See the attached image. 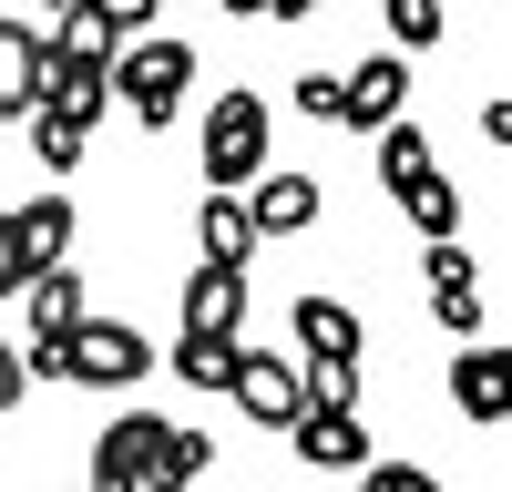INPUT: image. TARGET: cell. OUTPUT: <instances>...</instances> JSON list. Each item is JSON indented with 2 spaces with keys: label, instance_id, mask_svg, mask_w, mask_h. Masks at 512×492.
<instances>
[{
  "label": "cell",
  "instance_id": "cell-25",
  "mask_svg": "<svg viewBox=\"0 0 512 492\" xmlns=\"http://www.w3.org/2000/svg\"><path fill=\"white\" fill-rule=\"evenodd\" d=\"M21 390H31V380H21V349H11V339H0V410H11Z\"/></svg>",
  "mask_w": 512,
  "mask_h": 492
},
{
  "label": "cell",
  "instance_id": "cell-17",
  "mask_svg": "<svg viewBox=\"0 0 512 492\" xmlns=\"http://www.w3.org/2000/svg\"><path fill=\"white\" fill-rule=\"evenodd\" d=\"M236 349L246 339H195V328H185V339H175V380L185 390H226L236 380Z\"/></svg>",
  "mask_w": 512,
  "mask_h": 492
},
{
  "label": "cell",
  "instance_id": "cell-15",
  "mask_svg": "<svg viewBox=\"0 0 512 492\" xmlns=\"http://www.w3.org/2000/svg\"><path fill=\"white\" fill-rule=\"evenodd\" d=\"M420 175H441V154H431V134H420L410 113H400V123H379V185H390V195H410Z\"/></svg>",
  "mask_w": 512,
  "mask_h": 492
},
{
  "label": "cell",
  "instance_id": "cell-24",
  "mask_svg": "<svg viewBox=\"0 0 512 492\" xmlns=\"http://www.w3.org/2000/svg\"><path fill=\"white\" fill-rule=\"evenodd\" d=\"M93 11H103V31H113V41H134V31L154 21V0H93Z\"/></svg>",
  "mask_w": 512,
  "mask_h": 492
},
{
  "label": "cell",
  "instance_id": "cell-20",
  "mask_svg": "<svg viewBox=\"0 0 512 492\" xmlns=\"http://www.w3.org/2000/svg\"><path fill=\"white\" fill-rule=\"evenodd\" d=\"M390 11V52H420V41H441V0H379Z\"/></svg>",
  "mask_w": 512,
  "mask_h": 492
},
{
  "label": "cell",
  "instance_id": "cell-14",
  "mask_svg": "<svg viewBox=\"0 0 512 492\" xmlns=\"http://www.w3.org/2000/svg\"><path fill=\"white\" fill-rule=\"evenodd\" d=\"M195 246H205L195 267H246V257H256V226H246V205H236V195H205V205H195Z\"/></svg>",
  "mask_w": 512,
  "mask_h": 492
},
{
  "label": "cell",
  "instance_id": "cell-5",
  "mask_svg": "<svg viewBox=\"0 0 512 492\" xmlns=\"http://www.w3.org/2000/svg\"><path fill=\"white\" fill-rule=\"evenodd\" d=\"M93 318V298H82V277L72 267H41L21 287V328H31V359H21V380H62V339Z\"/></svg>",
  "mask_w": 512,
  "mask_h": 492
},
{
  "label": "cell",
  "instance_id": "cell-26",
  "mask_svg": "<svg viewBox=\"0 0 512 492\" xmlns=\"http://www.w3.org/2000/svg\"><path fill=\"white\" fill-rule=\"evenodd\" d=\"M318 0H256V21H308Z\"/></svg>",
  "mask_w": 512,
  "mask_h": 492
},
{
  "label": "cell",
  "instance_id": "cell-19",
  "mask_svg": "<svg viewBox=\"0 0 512 492\" xmlns=\"http://www.w3.org/2000/svg\"><path fill=\"white\" fill-rule=\"evenodd\" d=\"M21 123H31V154L52 164V175H72V164H82V123H62V113H21Z\"/></svg>",
  "mask_w": 512,
  "mask_h": 492
},
{
  "label": "cell",
  "instance_id": "cell-13",
  "mask_svg": "<svg viewBox=\"0 0 512 492\" xmlns=\"http://www.w3.org/2000/svg\"><path fill=\"white\" fill-rule=\"evenodd\" d=\"M41 72H52V41L31 21H0V123H21L41 103Z\"/></svg>",
  "mask_w": 512,
  "mask_h": 492
},
{
  "label": "cell",
  "instance_id": "cell-4",
  "mask_svg": "<svg viewBox=\"0 0 512 492\" xmlns=\"http://www.w3.org/2000/svg\"><path fill=\"white\" fill-rule=\"evenodd\" d=\"M62 246H72V195L11 205V216H0V298H21L41 267H62Z\"/></svg>",
  "mask_w": 512,
  "mask_h": 492
},
{
  "label": "cell",
  "instance_id": "cell-2",
  "mask_svg": "<svg viewBox=\"0 0 512 492\" xmlns=\"http://www.w3.org/2000/svg\"><path fill=\"white\" fill-rule=\"evenodd\" d=\"M195 164H205V195H246L256 175H267V93H216L205 103V123H195Z\"/></svg>",
  "mask_w": 512,
  "mask_h": 492
},
{
  "label": "cell",
  "instance_id": "cell-18",
  "mask_svg": "<svg viewBox=\"0 0 512 492\" xmlns=\"http://www.w3.org/2000/svg\"><path fill=\"white\" fill-rule=\"evenodd\" d=\"M400 216L420 226V246H431V236H461V195H451V175H420V185L400 195Z\"/></svg>",
  "mask_w": 512,
  "mask_h": 492
},
{
  "label": "cell",
  "instance_id": "cell-16",
  "mask_svg": "<svg viewBox=\"0 0 512 492\" xmlns=\"http://www.w3.org/2000/svg\"><path fill=\"white\" fill-rule=\"evenodd\" d=\"M297 349H308V359H359V308L297 298Z\"/></svg>",
  "mask_w": 512,
  "mask_h": 492
},
{
  "label": "cell",
  "instance_id": "cell-27",
  "mask_svg": "<svg viewBox=\"0 0 512 492\" xmlns=\"http://www.w3.org/2000/svg\"><path fill=\"white\" fill-rule=\"evenodd\" d=\"M52 11H72V0H52Z\"/></svg>",
  "mask_w": 512,
  "mask_h": 492
},
{
  "label": "cell",
  "instance_id": "cell-12",
  "mask_svg": "<svg viewBox=\"0 0 512 492\" xmlns=\"http://www.w3.org/2000/svg\"><path fill=\"white\" fill-rule=\"evenodd\" d=\"M185 328L195 339H246V267H185Z\"/></svg>",
  "mask_w": 512,
  "mask_h": 492
},
{
  "label": "cell",
  "instance_id": "cell-21",
  "mask_svg": "<svg viewBox=\"0 0 512 492\" xmlns=\"http://www.w3.org/2000/svg\"><path fill=\"white\" fill-rule=\"evenodd\" d=\"M431 318L451 339H482V287H431Z\"/></svg>",
  "mask_w": 512,
  "mask_h": 492
},
{
  "label": "cell",
  "instance_id": "cell-7",
  "mask_svg": "<svg viewBox=\"0 0 512 492\" xmlns=\"http://www.w3.org/2000/svg\"><path fill=\"white\" fill-rule=\"evenodd\" d=\"M226 400L246 410L256 431H287L297 410H308V390H297V359H277V349H236V380H226Z\"/></svg>",
  "mask_w": 512,
  "mask_h": 492
},
{
  "label": "cell",
  "instance_id": "cell-3",
  "mask_svg": "<svg viewBox=\"0 0 512 492\" xmlns=\"http://www.w3.org/2000/svg\"><path fill=\"white\" fill-rule=\"evenodd\" d=\"M113 103L123 113H134V123H154V134H164V123H175L185 113V82H195V52H185V41H123V52H113Z\"/></svg>",
  "mask_w": 512,
  "mask_h": 492
},
{
  "label": "cell",
  "instance_id": "cell-6",
  "mask_svg": "<svg viewBox=\"0 0 512 492\" xmlns=\"http://www.w3.org/2000/svg\"><path fill=\"white\" fill-rule=\"evenodd\" d=\"M144 369H154V339L123 318H82L62 339V380H82V390H134Z\"/></svg>",
  "mask_w": 512,
  "mask_h": 492
},
{
  "label": "cell",
  "instance_id": "cell-9",
  "mask_svg": "<svg viewBox=\"0 0 512 492\" xmlns=\"http://www.w3.org/2000/svg\"><path fill=\"white\" fill-rule=\"evenodd\" d=\"M236 205H246L256 246H267V236H308V226H318V175H297V164H267V175H256Z\"/></svg>",
  "mask_w": 512,
  "mask_h": 492
},
{
  "label": "cell",
  "instance_id": "cell-8",
  "mask_svg": "<svg viewBox=\"0 0 512 492\" xmlns=\"http://www.w3.org/2000/svg\"><path fill=\"white\" fill-rule=\"evenodd\" d=\"M410 113V62L400 52H369L359 72H338V123L349 134H379V123H400Z\"/></svg>",
  "mask_w": 512,
  "mask_h": 492
},
{
  "label": "cell",
  "instance_id": "cell-10",
  "mask_svg": "<svg viewBox=\"0 0 512 492\" xmlns=\"http://www.w3.org/2000/svg\"><path fill=\"white\" fill-rule=\"evenodd\" d=\"M451 410L461 421H512V349H492V339H461V359H451Z\"/></svg>",
  "mask_w": 512,
  "mask_h": 492
},
{
  "label": "cell",
  "instance_id": "cell-22",
  "mask_svg": "<svg viewBox=\"0 0 512 492\" xmlns=\"http://www.w3.org/2000/svg\"><path fill=\"white\" fill-rule=\"evenodd\" d=\"M359 492H441L420 462H359Z\"/></svg>",
  "mask_w": 512,
  "mask_h": 492
},
{
  "label": "cell",
  "instance_id": "cell-23",
  "mask_svg": "<svg viewBox=\"0 0 512 492\" xmlns=\"http://www.w3.org/2000/svg\"><path fill=\"white\" fill-rule=\"evenodd\" d=\"M297 113H318V123H338V72H297Z\"/></svg>",
  "mask_w": 512,
  "mask_h": 492
},
{
  "label": "cell",
  "instance_id": "cell-11",
  "mask_svg": "<svg viewBox=\"0 0 512 492\" xmlns=\"http://www.w3.org/2000/svg\"><path fill=\"white\" fill-rule=\"evenodd\" d=\"M287 441H297V462H308V472H359V462H369V421H359V410H297Z\"/></svg>",
  "mask_w": 512,
  "mask_h": 492
},
{
  "label": "cell",
  "instance_id": "cell-1",
  "mask_svg": "<svg viewBox=\"0 0 512 492\" xmlns=\"http://www.w3.org/2000/svg\"><path fill=\"white\" fill-rule=\"evenodd\" d=\"M205 462H216V441L195 421L123 410V421H103V441H93V492H185Z\"/></svg>",
  "mask_w": 512,
  "mask_h": 492
}]
</instances>
